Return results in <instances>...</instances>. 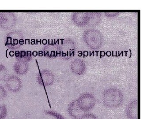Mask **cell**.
<instances>
[{
    "label": "cell",
    "instance_id": "cell-11",
    "mask_svg": "<svg viewBox=\"0 0 159 119\" xmlns=\"http://www.w3.org/2000/svg\"><path fill=\"white\" fill-rule=\"evenodd\" d=\"M8 114V109L6 105H0V119H5Z\"/></svg>",
    "mask_w": 159,
    "mask_h": 119
},
{
    "label": "cell",
    "instance_id": "cell-4",
    "mask_svg": "<svg viewBox=\"0 0 159 119\" xmlns=\"http://www.w3.org/2000/svg\"><path fill=\"white\" fill-rule=\"evenodd\" d=\"M55 81L54 74L48 69L40 71L37 77V81L39 85L43 86L52 85Z\"/></svg>",
    "mask_w": 159,
    "mask_h": 119
},
{
    "label": "cell",
    "instance_id": "cell-14",
    "mask_svg": "<svg viewBox=\"0 0 159 119\" xmlns=\"http://www.w3.org/2000/svg\"><path fill=\"white\" fill-rule=\"evenodd\" d=\"M79 119H97V117L92 114H84Z\"/></svg>",
    "mask_w": 159,
    "mask_h": 119
},
{
    "label": "cell",
    "instance_id": "cell-9",
    "mask_svg": "<svg viewBox=\"0 0 159 119\" xmlns=\"http://www.w3.org/2000/svg\"><path fill=\"white\" fill-rule=\"evenodd\" d=\"M71 71L77 75H81L85 71V65L84 63L80 60H73L70 64Z\"/></svg>",
    "mask_w": 159,
    "mask_h": 119
},
{
    "label": "cell",
    "instance_id": "cell-17",
    "mask_svg": "<svg viewBox=\"0 0 159 119\" xmlns=\"http://www.w3.org/2000/svg\"><path fill=\"white\" fill-rule=\"evenodd\" d=\"M15 55L16 58L20 57V52L19 51H16L15 52Z\"/></svg>",
    "mask_w": 159,
    "mask_h": 119
},
{
    "label": "cell",
    "instance_id": "cell-3",
    "mask_svg": "<svg viewBox=\"0 0 159 119\" xmlns=\"http://www.w3.org/2000/svg\"><path fill=\"white\" fill-rule=\"evenodd\" d=\"M77 101L79 108L85 112L93 109L96 103L93 96L90 94L82 95Z\"/></svg>",
    "mask_w": 159,
    "mask_h": 119
},
{
    "label": "cell",
    "instance_id": "cell-21",
    "mask_svg": "<svg viewBox=\"0 0 159 119\" xmlns=\"http://www.w3.org/2000/svg\"><path fill=\"white\" fill-rule=\"evenodd\" d=\"M43 51H39V57H41V56H43Z\"/></svg>",
    "mask_w": 159,
    "mask_h": 119
},
{
    "label": "cell",
    "instance_id": "cell-23",
    "mask_svg": "<svg viewBox=\"0 0 159 119\" xmlns=\"http://www.w3.org/2000/svg\"><path fill=\"white\" fill-rule=\"evenodd\" d=\"M129 51H130V57H129V58H130L131 56V55H132V52H131V51L130 50H129Z\"/></svg>",
    "mask_w": 159,
    "mask_h": 119
},
{
    "label": "cell",
    "instance_id": "cell-12",
    "mask_svg": "<svg viewBox=\"0 0 159 119\" xmlns=\"http://www.w3.org/2000/svg\"><path fill=\"white\" fill-rule=\"evenodd\" d=\"M45 113L54 117L56 119H66L60 114L56 112L53 111H45Z\"/></svg>",
    "mask_w": 159,
    "mask_h": 119
},
{
    "label": "cell",
    "instance_id": "cell-16",
    "mask_svg": "<svg viewBox=\"0 0 159 119\" xmlns=\"http://www.w3.org/2000/svg\"><path fill=\"white\" fill-rule=\"evenodd\" d=\"M26 52L25 51H21L20 52V57L21 58H24L26 57Z\"/></svg>",
    "mask_w": 159,
    "mask_h": 119
},
{
    "label": "cell",
    "instance_id": "cell-18",
    "mask_svg": "<svg viewBox=\"0 0 159 119\" xmlns=\"http://www.w3.org/2000/svg\"><path fill=\"white\" fill-rule=\"evenodd\" d=\"M38 54V53L36 51H34L32 52V56H34V57H36V56H37Z\"/></svg>",
    "mask_w": 159,
    "mask_h": 119
},
{
    "label": "cell",
    "instance_id": "cell-8",
    "mask_svg": "<svg viewBox=\"0 0 159 119\" xmlns=\"http://www.w3.org/2000/svg\"><path fill=\"white\" fill-rule=\"evenodd\" d=\"M125 114L129 119H138V103L137 100H134L129 104Z\"/></svg>",
    "mask_w": 159,
    "mask_h": 119
},
{
    "label": "cell",
    "instance_id": "cell-19",
    "mask_svg": "<svg viewBox=\"0 0 159 119\" xmlns=\"http://www.w3.org/2000/svg\"><path fill=\"white\" fill-rule=\"evenodd\" d=\"M24 43H25V40H24V39H21L19 40V44L20 46H22L23 44H24Z\"/></svg>",
    "mask_w": 159,
    "mask_h": 119
},
{
    "label": "cell",
    "instance_id": "cell-10",
    "mask_svg": "<svg viewBox=\"0 0 159 119\" xmlns=\"http://www.w3.org/2000/svg\"><path fill=\"white\" fill-rule=\"evenodd\" d=\"M9 75V71L6 67L0 64V81H4L7 79Z\"/></svg>",
    "mask_w": 159,
    "mask_h": 119
},
{
    "label": "cell",
    "instance_id": "cell-1",
    "mask_svg": "<svg viewBox=\"0 0 159 119\" xmlns=\"http://www.w3.org/2000/svg\"><path fill=\"white\" fill-rule=\"evenodd\" d=\"M104 105L109 108H118L122 104L123 96L121 91L116 88H109L104 92L103 96Z\"/></svg>",
    "mask_w": 159,
    "mask_h": 119
},
{
    "label": "cell",
    "instance_id": "cell-6",
    "mask_svg": "<svg viewBox=\"0 0 159 119\" xmlns=\"http://www.w3.org/2000/svg\"><path fill=\"white\" fill-rule=\"evenodd\" d=\"M29 61L25 58H17V61L15 64L13 69L16 74L20 76L25 75L29 71Z\"/></svg>",
    "mask_w": 159,
    "mask_h": 119
},
{
    "label": "cell",
    "instance_id": "cell-13",
    "mask_svg": "<svg viewBox=\"0 0 159 119\" xmlns=\"http://www.w3.org/2000/svg\"><path fill=\"white\" fill-rule=\"evenodd\" d=\"M7 91L2 86L0 85V101L5 99L7 96Z\"/></svg>",
    "mask_w": 159,
    "mask_h": 119
},
{
    "label": "cell",
    "instance_id": "cell-2",
    "mask_svg": "<svg viewBox=\"0 0 159 119\" xmlns=\"http://www.w3.org/2000/svg\"><path fill=\"white\" fill-rule=\"evenodd\" d=\"M17 18L12 12L0 13V28L3 30H10L16 26Z\"/></svg>",
    "mask_w": 159,
    "mask_h": 119
},
{
    "label": "cell",
    "instance_id": "cell-22",
    "mask_svg": "<svg viewBox=\"0 0 159 119\" xmlns=\"http://www.w3.org/2000/svg\"><path fill=\"white\" fill-rule=\"evenodd\" d=\"M31 44L32 45H35V40L34 39H31Z\"/></svg>",
    "mask_w": 159,
    "mask_h": 119
},
{
    "label": "cell",
    "instance_id": "cell-20",
    "mask_svg": "<svg viewBox=\"0 0 159 119\" xmlns=\"http://www.w3.org/2000/svg\"><path fill=\"white\" fill-rule=\"evenodd\" d=\"M42 42L43 44L44 45H46L47 43H48V41H47V39H43L42 41Z\"/></svg>",
    "mask_w": 159,
    "mask_h": 119
},
{
    "label": "cell",
    "instance_id": "cell-7",
    "mask_svg": "<svg viewBox=\"0 0 159 119\" xmlns=\"http://www.w3.org/2000/svg\"><path fill=\"white\" fill-rule=\"evenodd\" d=\"M85 112L79 108L77 100L73 101L69 105L68 113L73 119H79L85 113Z\"/></svg>",
    "mask_w": 159,
    "mask_h": 119
},
{
    "label": "cell",
    "instance_id": "cell-5",
    "mask_svg": "<svg viewBox=\"0 0 159 119\" xmlns=\"http://www.w3.org/2000/svg\"><path fill=\"white\" fill-rule=\"evenodd\" d=\"M5 84L9 91L14 93L20 92L23 87L22 80L18 77L14 75L7 77L5 80Z\"/></svg>",
    "mask_w": 159,
    "mask_h": 119
},
{
    "label": "cell",
    "instance_id": "cell-15",
    "mask_svg": "<svg viewBox=\"0 0 159 119\" xmlns=\"http://www.w3.org/2000/svg\"><path fill=\"white\" fill-rule=\"evenodd\" d=\"M32 58V52L31 51H27L26 52V56L25 57V59H26L27 61H29L31 60Z\"/></svg>",
    "mask_w": 159,
    "mask_h": 119
}]
</instances>
